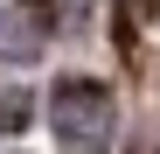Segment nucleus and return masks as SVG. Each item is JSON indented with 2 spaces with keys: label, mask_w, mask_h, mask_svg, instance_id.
<instances>
[{
  "label": "nucleus",
  "mask_w": 160,
  "mask_h": 154,
  "mask_svg": "<svg viewBox=\"0 0 160 154\" xmlns=\"http://www.w3.org/2000/svg\"><path fill=\"white\" fill-rule=\"evenodd\" d=\"M49 126H56V140H63L70 154H112V140H118V105H112L104 84L70 77V84H56V98H49Z\"/></svg>",
  "instance_id": "1"
},
{
  "label": "nucleus",
  "mask_w": 160,
  "mask_h": 154,
  "mask_svg": "<svg viewBox=\"0 0 160 154\" xmlns=\"http://www.w3.org/2000/svg\"><path fill=\"white\" fill-rule=\"evenodd\" d=\"M42 49H49V21L28 0H7L0 7V63H35Z\"/></svg>",
  "instance_id": "2"
}]
</instances>
